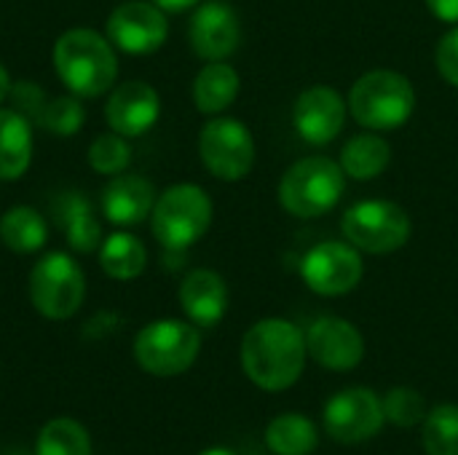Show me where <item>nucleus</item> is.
<instances>
[{
	"label": "nucleus",
	"mask_w": 458,
	"mask_h": 455,
	"mask_svg": "<svg viewBox=\"0 0 458 455\" xmlns=\"http://www.w3.org/2000/svg\"><path fill=\"white\" fill-rule=\"evenodd\" d=\"M99 265L110 279L131 282L148 265V252L142 241L131 233H113L99 244Z\"/></svg>",
	"instance_id": "nucleus-24"
},
{
	"label": "nucleus",
	"mask_w": 458,
	"mask_h": 455,
	"mask_svg": "<svg viewBox=\"0 0 458 455\" xmlns=\"http://www.w3.org/2000/svg\"><path fill=\"white\" fill-rule=\"evenodd\" d=\"M129 161H131V147H129L126 137H121L115 131L99 134L89 145V164L99 174H110V177L121 174V172H126Z\"/></svg>",
	"instance_id": "nucleus-29"
},
{
	"label": "nucleus",
	"mask_w": 458,
	"mask_h": 455,
	"mask_svg": "<svg viewBox=\"0 0 458 455\" xmlns=\"http://www.w3.org/2000/svg\"><path fill=\"white\" fill-rule=\"evenodd\" d=\"M392 164V147L384 137L365 131L352 137L341 150V169L352 180H376Z\"/></svg>",
	"instance_id": "nucleus-23"
},
{
	"label": "nucleus",
	"mask_w": 458,
	"mask_h": 455,
	"mask_svg": "<svg viewBox=\"0 0 458 455\" xmlns=\"http://www.w3.org/2000/svg\"><path fill=\"white\" fill-rule=\"evenodd\" d=\"M309 357L325 370L346 373L354 370L365 357L362 333L341 316H319L306 330Z\"/></svg>",
	"instance_id": "nucleus-13"
},
{
	"label": "nucleus",
	"mask_w": 458,
	"mask_h": 455,
	"mask_svg": "<svg viewBox=\"0 0 458 455\" xmlns=\"http://www.w3.org/2000/svg\"><path fill=\"white\" fill-rule=\"evenodd\" d=\"M266 445L276 455H311L319 445V432L306 416L282 413L268 424Z\"/></svg>",
	"instance_id": "nucleus-25"
},
{
	"label": "nucleus",
	"mask_w": 458,
	"mask_h": 455,
	"mask_svg": "<svg viewBox=\"0 0 458 455\" xmlns=\"http://www.w3.org/2000/svg\"><path fill=\"white\" fill-rule=\"evenodd\" d=\"M306 333L287 319H263L242 341V370L263 392H284L306 367Z\"/></svg>",
	"instance_id": "nucleus-1"
},
{
	"label": "nucleus",
	"mask_w": 458,
	"mask_h": 455,
	"mask_svg": "<svg viewBox=\"0 0 458 455\" xmlns=\"http://www.w3.org/2000/svg\"><path fill=\"white\" fill-rule=\"evenodd\" d=\"M346 190V174L338 161L327 156H309L295 161L279 182V204L284 212L311 220L327 215Z\"/></svg>",
	"instance_id": "nucleus-4"
},
{
	"label": "nucleus",
	"mask_w": 458,
	"mask_h": 455,
	"mask_svg": "<svg viewBox=\"0 0 458 455\" xmlns=\"http://www.w3.org/2000/svg\"><path fill=\"white\" fill-rule=\"evenodd\" d=\"M349 105L333 86H309L293 105V123L309 145L333 142L346 123Z\"/></svg>",
	"instance_id": "nucleus-14"
},
{
	"label": "nucleus",
	"mask_w": 458,
	"mask_h": 455,
	"mask_svg": "<svg viewBox=\"0 0 458 455\" xmlns=\"http://www.w3.org/2000/svg\"><path fill=\"white\" fill-rule=\"evenodd\" d=\"M201 351V335L193 324L180 319H161L140 330L134 357L140 367L158 378L185 373Z\"/></svg>",
	"instance_id": "nucleus-7"
},
{
	"label": "nucleus",
	"mask_w": 458,
	"mask_h": 455,
	"mask_svg": "<svg viewBox=\"0 0 458 455\" xmlns=\"http://www.w3.org/2000/svg\"><path fill=\"white\" fill-rule=\"evenodd\" d=\"M86 295V276L81 265L64 252H48L32 265L30 298L46 319H70Z\"/></svg>",
	"instance_id": "nucleus-8"
},
{
	"label": "nucleus",
	"mask_w": 458,
	"mask_h": 455,
	"mask_svg": "<svg viewBox=\"0 0 458 455\" xmlns=\"http://www.w3.org/2000/svg\"><path fill=\"white\" fill-rule=\"evenodd\" d=\"M11 94V78H8V72H5V67L0 64V102L5 99Z\"/></svg>",
	"instance_id": "nucleus-34"
},
{
	"label": "nucleus",
	"mask_w": 458,
	"mask_h": 455,
	"mask_svg": "<svg viewBox=\"0 0 458 455\" xmlns=\"http://www.w3.org/2000/svg\"><path fill=\"white\" fill-rule=\"evenodd\" d=\"M8 97L16 105L13 110H19L30 123H38L40 129H46L48 134H56V137H72L86 121V113L75 94L72 97H48L40 86L21 80V83L11 86Z\"/></svg>",
	"instance_id": "nucleus-16"
},
{
	"label": "nucleus",
	"mask_w": 458,
	"mask_h": 455,
	"mask_svg": "<svg viewBox=\"0 0 458 455\" xmlns=\"http://www.w3.org/2000/svg\"><path fill=\"white\" fill-rule=\"evenodd\" d=\"M158 8H164V11H169V13H180V11H188V8H193V5H199L201 0H153Z\"/></svg>",
	"instance_id": "nucleus-33"
},
{
	"label": "nucleus",
	"mask_w": 458,
	"mask_h": 455,
	"mask_svg": "<svg viewBox=\"0 0 458 455\" xmlns=\"http://www.w3.org/2000/svg\"><path fill=\"white\" fill-rule=\"evenodd\" d=\"M54 70L70 94L78 99H94L113 88L118 75V56L105 35L75 27L62 32L54 43Z\"/></svg>",
	"instance_id": "nucleus-2"
},
{
	"label": "nucleus",
	"mask_w": 458,
	"mask_h": 455,
	"mask_svg": "<svg viewBox=\"0 0 458 455\" xmlns=\"http://www.w3.org/2000/svg\"><path fill=\"white\" fill-rule=\"evenodd\" d=\"M161 115V99L150 83L142 80H126L118 88H113L105 118L110 131L121 137H142L145 131L153 129V123Z\"/></svg>",
	"instance_id": "nucleus-17"
},
{
	"label": "nucleus",
	"mask_w": 458,
	"mask_h": 455,
	"mask_svg": "<svg viewBox=\"0 0 458 455\" xmlns=\"http://www.w3.org/2000/svg\"><path fill=\"white\" fill-rule=\"evenodd\" d=\"M322 424L330 440L338 445H362L373 440L384 424V400L370 389H344L327 400L322 410Z\"/></svg>",
	"instance_id": "nucleus-9"
},
{
	"label": "nucleus",
	"mask_w": 458,
	"mask_h": 455,
	"mask_svg": "<svg viewBox=\"0 0 458 455\" xmlns=\"http://www.w3.org/2000/svg\"><path fill=\"white\" fill-rule=\"evenodd\" d=\"M156 206L153 185L140 174H113L102 188V212L113 225L129 228L150 217Z\"/></svg>",
	"instance_id": "nucleus-18"
},
{
	"label": "nucleus",
	"mask_w": 458,
	"mask_h": 455,
	"mask_svg": "<svg viewBox=\"0 0 458 455\" xmlns=\"http://www.w3.org/2000/svg\"><path fill=\"white\" fill-rule=\"evenodd\" d=\"M435 62H437L440 75L458 88V24L440 38L437 51H435Z\"/></svg>",
	"instance_id": "nucleus-31"
},
{
	"label": "nucleus",
	"mask_w": 458,
	"mask_h": 455,
	"mask_svg": "<svg viewBox=\"0 0 458 455\" xmlns=\"http://www.w3.org/2000/svg\"><path fill=\"white\" fill-rule=\"evenodd\" d=\"M180 306L199 327H215L228 311V287L217 271L196 268L180 284Z\"/></svg>",
	"instance_id": "nucleus-19"
},
{
	"label": "nucleus",
	"mask_w": 458,
	"mask_h": 455,
	"mask_svg": "<svg viewBox=\"0 0 458 455\" xmlns=\"http://www.w3.org/2000/svg\"><path fill=\"white\" fill-rule=\"evenodd\" d=\"M13 455H24V453H13Z\"/></svg>",
	"instance_id": "nucleus-36"
},
{
	"label": "nucleus",
	"mask_w": 458,
	"mask_h": 455,
	"mask_svg": "<svg viewBox=\"0 0 458 455\" xmlns=\"http://www.w3.org/2000/svg\"><path fill=\"white\" fill-rule=\"evenodd\" d=\"M429 11L448 24H458V0H427Z\"/></svg>",
	"instance_id": "nucleus-32"
},
{
	"label": "nucleus",
	"mask_w": 458,
	"mask_h": 455,
	"mask_svg": "<svg viewBox=\"0 0 458 455\" xmlns=\"http://www.w3.org/2000/svg\"><path fill=\"white\" fill-rule=\"evenodd\" d=\"M341 231H344V239L360 252L389 255L408 244L413 225H411L408 212L400 204L373 198V201H360L352 209H346L341 220Z\"/></svg>",
	"instance_id": "nucleus-6"
},
{
	"label": "nucleus",
	"mask_w": 458,
	"mask_h": 455,
	"mask_svg": "<svg viewBox=\"0 0 458 455\" xmlns=\"http://www.w3.org/2000/svg\"><path fill=\"white\" fill-rule=\"evenodd\" d=\"M239 97V72L225 62H209L193 80V102L199 113L217 115Z\"/></svg>",
	"instance_id": "nucleus-22"
},
{
	"label": "nucleus",
	"mask_w": 458,
	"mask_h": 455,
	"mask_svg": "<svg viewBox=\"0 0 458 455\" xmlns=\"http://www.w3.org/2000/svg\"><path fill=\"white\" fill-rule=\"evenodd\" d=\"M32 161V123L19 110H0V182L19 180Z\"/></svg>",
	"instance_id": "nucleus-21"
},
{
	"label": "nucleus",
	"mask_w": 458,
	"mask_h": 455,
	"mask_svg": "<svg viewBox=\"0 0 458 455\" xmlns=\"http://www.w3.org/2000/svg\"><path fill=\"white\" fill-rule=\"evenodd\" d=\"M0 241L13 252L30 255L48 241V225L32 206H11L0 217Z\"/></svg>",
	"instance_id": "nucleus-26"
},
{
	"label": "nucleus",
	"mask_w": 458,
	"mask_h": 455,
	"mask_svg": "<svg viewBox=\"0 0 458 455\" xmlns=\"http://www.w3.org/2000/svg\"><path fill=\"white\" fill-rule=\"evenodd\" d=\"M188 40H191L193 54L207 62L228 59L242 43V24H239L236 11L223 0L201 3L193 11Z\"/></svg>",
	"instance_id": "nucleus-15"
},
{
	"label": "nucleus",
	"mask_w": 458,
	"mask_h": 455,
	"mask_svg": "<svg viewBox=\"0 0 458 455\" xmlns=\"http://www.w3.org/2000/svg\"><path fill=\"white\" fill-rule=\"evenodd\" d=\"M199 455H239L233 453V451H228V448H209V451H204V453Z\"/></svg>",
	"instance_id": "nucleus-35"
},
{
	"label": "nucleus",
	"mask_w": 458,
	"mask_h": 455,
	"mask_svg": "<svg viewBox=\"0 0 458 455\" xmlns=\"http://www.w3.org/2000/svg\"><path fill=\"white\" fill-rule=\"evenodd\" d=\"M153 236L169 252L193 247L212 225V201L204 188L182 182L164 190L150 212Z\"/></svg>",
	"instance_id": "nucleus-5"
},
{
	"label": "nucleus",
	"mask_w": 458,
	"mask_h": 455,
	"mask_svg": "<svg viewBox=\"0 0 458 455\" xmlns=\"http://www.w3.org/2000/svg\"><path fill=\"white\" fill-rule=\"evenodd\" d=\"M169 35V21L164 8L153 0H129L121 3L107 19V40L131 56L156 54Z\"/></svg>",
	"instance_id": "nucleus-12"
},
{
	"label": "nucleus",
	"mask_w": 458,
	"mask_h": 455,
	"mask_svg": "<svg viewBox=\"0 0 458 455\" xmlns=\"http://www.w3.org/2000/svg\"><path fill=\"white\" fill-rule=\"evenodd\" d=\"M427 455H458V405H437L424 418Z\"/></svg>",
	"instance_id": "nucleus-28"
},
{
	"label": "nucleus",
	"mask_w": 458,
	"mask_h": 455,
	"mask_svg": "<svg viewBox=\"0 0 458 455\" xmlns=\"http://www.w3.org/2000/svg\"><path fill=\"white\" fill-rule=\"evenodd\" d=\"M365 265L360 249L349 241H319L301 260V276L306 287L325 298L352 292L362 282Z\"/></svg>",
	"instance_id": "nucleus-11"
},
{
	"label": "nucleus",
	"mask_w": 458,
	"mask_h": 455,
	"mask_svg": "<svg viewBox=\"0 0 458 455\" xmlns=\"http://www.w3.org/2000/svg\"><path fill=\"white\" fill-rule=\"evenodd\" d=\"M51 215L75 252H94L102 244V225L86 196L75 190L56 193L51 201Z\"/></svg>",
	"instance_id": "nucleus-20"
},
{
	"label": "nucleus",
	"mask_w": 458,
	"mask_h": 455,
	"mask_svg": "<svg viewBox=\"0 0 458 455\" xmlns=\"http://www.w3.org/2000/svg\"><path fill=\"white\" fill-rule=\"evenodd\" d=\"M204 166L223 182L244 180L255 164V139L236 118H212L199 134Z\"/></svg>",
	"instance_id": "nucleus-10"
},
{
	"label": "nucleus",
	"mask_w": 458,
	"mask_h": 455,
	"mask_svg": "<svg viewBox=\"0 0 458 455\" xmlns=\"http://www.w3.org/2000/svg\"><path fill=\"white\" fill-rule=\"evenodd\" d=\"M354 121L370 131H392L408 123L416 110L413 83L394 70H370L349 91Z\"/></svg>",
	"instance_id": "nucleus-3"
},
{
	"label": "nucleus",
	"mask_w": 458,
	"mask_h": 455,
	"mask_svg": "<svg viewBox=\"0 0 458 455\" xmlns=\"http://www.w3.org/2000/svg\"><path fill=\"white\" fill-rule=\"evenodd\" d=\"M384 416L389 424L400 429H411L416 424H424L427 418V402L416 389L397 386L384 397Z\"/></svg>",
	"instance_id": "nucleus-30"
},
{
	"label": "nucleus",
	"mask_w": 458,
	"mask_h": 455,
	"mask_svg": "<svg viewBox=\"0 0 458 455\" xmlns=\"http://www.w3.org/2000/svg\"><path fill=\"white\" fill-rule=\"evenodd\" d=\"M38 455H91L89 432L72 418H54L38 434Z\"/></svg>",
	"instance_id": "nucleus-27"
}]
</instances>
